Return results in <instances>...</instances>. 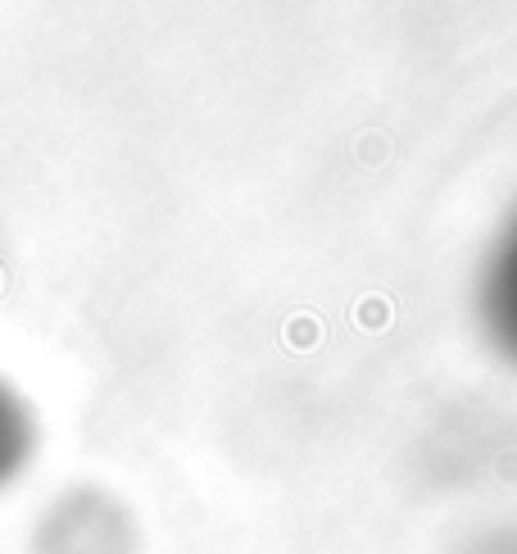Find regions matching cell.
Wrapping results in <instances>:
<instances>
[{
	"label": "cell",
	"mask_w": 517,
	"mask_h": 554,
	"mask_svg": "<svg viewBox=\"0 0 517 554\" xmlns=\"http://www.w3.org/2000/svg\"><path fill=\"white\" fill-rule=\"evenodd\" d=\"M32 455H37V414L19 386L0 377V491L28 473Z\"/></svg>",
	"instance_id": "obj_2"
},
{
	"label": "cell",
	"mask_w": 517,
	"mask_h": 554,
	"mask_svg": "<svg viewBox=\"0 0 517 554\" xmlns=\"http://www.w3.org/2000/svg\"><path fill=\"white\" fill-rule=\"evenodd\" d=\"M132 523L105 491H64L37 527V554H127Z\"/></svg>",
	"instance_id": "obj_1"
}]
</instances>
